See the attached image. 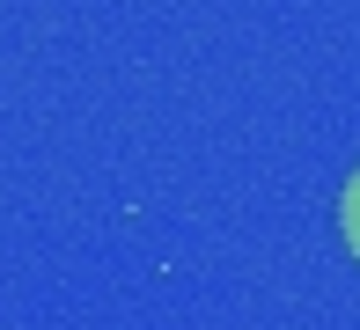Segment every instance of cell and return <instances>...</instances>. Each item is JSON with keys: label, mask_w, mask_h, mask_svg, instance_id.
Wrapping results in <instances>:
<instances>
[{"label": "cell", "mask_w": 360, "mask_h": 330, "mask_svg": "<svg viewBox=\"0 0 360 330\" xmlns=\"http://www.w3.org/2000/svg\"><path fill=\"white\" fill-rule=\"evenodd\" d=\"M338 227H346V250L360 257V169H353V184H346V198H338Z\"/></svg>", "instance_id": "6da1fadb"}]
</instances>
